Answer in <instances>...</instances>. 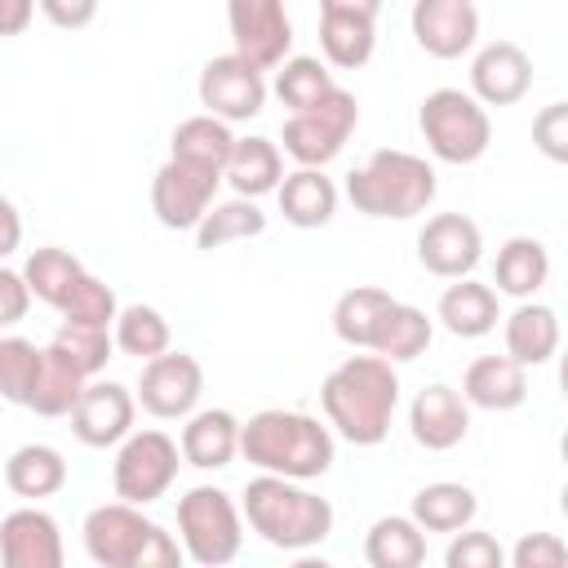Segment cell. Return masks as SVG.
<instances>
[{
	"mask_svg": "<svg viewBox=\"0 0 568 568\" xmlns=\"http://www.w3.org/2000/svg\"><path fill=\"white\" fill-rule=\"evenodd\" d=\"M320 404L328 426L355 444V448H377L390 435V417L399 408V377L395 364L382 355H351L342 359L324 386H320Z\"/></svg>",
	"mask_w": 568,
	"mask_h": 568,
	"instance_id": "obj_1",
	"label": "cell"
},
{
	"mask_svg": "<svg viewBox=\"0 0 568 568\" xmlns=\"http://www.w3.org/2000/svg\"><path fill=\"white\" fill-rule=\"evenodd\" d=\"M333 430L320 426L311 413L293 408H262L248 422H240V457L266 475L284 479H320L333 466Z\"/></svg>",
	"mask_w": 568,
	"mask_h": 568,
	"instance_id": "obj_2",
	"label": "cell"
},
{
	"mask_svg": "<svg viewBox=\"0 0 568 568\" xmlns=\"http://www.w3.org/2000/svg\"><path fill=\"white\" fill-rule=\"evenodd\" d=\"M240 515L275 550H311L333 532L328 497L302 488V479H284V475H266V470L244 484Z\"/></svg>",
	"mask_w": 568,
	"mask_h": 568,
	"instance_id": "obj_3",
	"label": "cell"
},
{
	"mask_svg": "<svg viewBox=\"0 0 568 568\" xmlns=\"http://www.w3.org/2000/svg\"><path fill=\"white\" fill-rule=\"evenodd\" d=\"M84 550L98 568H178L182 546L133 501H106L84 515Z\"/></svg>",
	"mask_w": 568,
	"mask_h": 568,
	"instance_id": "obj_4",
	"label": "cell"
},
{
	"mask_svg": "<svg viewBox=\"0 0 568 568\" xmlns=\"http://www.w3.org/2000/svg\"><path fill=\"white\" fill-rule=\"evenodd\" d=\"M346 200L364 217H417L435 200V169L413 151H373L346 173Z\"/></svg>",
	"mask_w": 568,
	"mask_h": 568,
	"instance_id": "obj_5",
	"label": "cell"
},
{
	"mask_svg": "<svg viewBox=\"0 0 568 568\" xmlns=\"http://www.w3.org/2000/svg\"><path fill=\"white\" fill-rule=\"evenodd\" d=\"M417 129L435 160L444 164H475L493 142L488 106L462 89H435L417 106Z\"/></svg>",
	"mask_w": 568,
	"mask_h": 568,
	"instance_id": "obj_6",
	"label": "cell"
},
{
	"mask_svg": "<svg viewBox=\"0 0 568 568\" xmlns=\"http://www.w3.org/2000/svg\"><path fill=\"white\" fill-rule=\"evenodd\" d=\"M178 546L200 568H222L244 546V515L222 488H191L178 501Z\"/></svg>",
	"mask_w": 568,
	"mask_h": 568,
	"instance_id": "obj_7",
	"label": "cell"
},
{
	"mask_svg": "<svg viewBox=\"0 0 568 568\" xmlns=\"http://www.w3.org/2000/svg\"><path fill=\"white\" fill-rule=\"evenodd\" d=\"M359 124V102L351 89L333 84L315 106L293 111L280 129L284 155H293L302 169H324L328 160H337V151L346 146V138Z\"/></svg>",
	"mask_w": 568,
	"mask_h": 568,
	"instance_id": "obj_8",
	"label": "cell"
},
{
	"mask_svg": "<svg viewBox=\"0 0 568 568\" xmlns=\"http://www.w3.org/2000/svg\"><path fill=\"white\" fill-rule=\"evenodd\" d=\"M178 466H182L178 439H169L164 430H129L120 439L115 470H111L115 497L133 501V506H151L173 488Z\"/></svg>",
	"mask_w": 568,
	"mask_h": 568,
	"instance_id": "obj_9",
	"label": "cell"
},
{
	"mask_svg": "<svg viewBox=\"0 0 568 568\" xmlns=\"http://www.w3.org/2000/svg\"><path fill=\"white\" fill-rule=\"evenodd\" d=\"M200 395H204V368H200L195 355L169 346V351L142 359V377H138L133 399H138L151 417H160V422H182V417L195 413Z\"/></svg>",
	"mask_w": 568,
	"mask_h": 568,
	"instance_id": "obj_10",
	"label": "cell"
},
{
	"mask_svg": "<svg viewBox=\"0 0 568 568\" xmlns=\"http://www.w3.org/2000/svg\"><path fill=\"white\" fill-rule=\"evenodd\" d=\"M226 27H231V53L253 62L257 71H271L293 49V22L284 0H226Z\"/></svg>",
	"mask_w": 568,
	"mask_h": 568,
	"instance_id": "obj_11",
	"label": "cell"
},
{
	"mask_svg": "<svg viewBox=\"0 0 568 568\" xmlns=\"http://www.w3.org/2000/svg\"><path fill=\"white\" fill-rule=\"evenodd\" d=\"M222 186V173L213 169H195L182 160H164L151 178V209L160 217V226L169 231H195V222L209 213L213 195Z\"/></svg>",
	"mask_w": 568,
	"mask_h": 568,
	"instance_id": "obj_12",
	"label": "cell"
},
{
	"mask_svg": "<svg viewBox=\"0 0 568 568\" xmlns=\"http://www.w3.org/2000/svg\"><path fill=\"white\" fill-rule=\"evenodd\" d=\"M200 106L226 124L235 120H253L266 106V80L253 62H244L240 53H222L209 58L200 71Z\"/></svg>",
	"mask_w": 568,
	"mask_h": 568,
	"instance_id": "obj_13",
	"label": "cell"
},
{
	"mask_svg": "<svg viewBox=\"0 0 568 568\" xmlns=\"http://www.w3.org/2000/svg\"><path fill=\"white\" fill-rule=\"evenodd\" d=\"M133 413H138V399H133L129 386L89 377L84 390H80V399H75V408L67 417H71V430H75L80 444H89V448H115L133 430Z\"/></svg>",
	"mask_w": 568,
	"mask_h": 568,
	"instance_id": "obj_14",
	"label": "cell"
},
{
	"mask_svg": "<svg viewBox=\"0 0 568 568\" xmlns=\"http://www.w3.org/2000/svg\"><path fill=\"white\" fill-rule=\"evenodd\" d=\"M484 235L466 213H435L417 231V262L439 280H462L479 266Z\"/></svg>",
	"mask_w": 568,
	"mask_h": 568,
	"instance_id": "obj_15",
	"label": "cell"
},
{
	"mask_svg": "<svg viewBox=\"0 0 568 568\" xmlns=\"http://www.w3.org/2000/svg\"><path fill=\"white\" fill-rule=\"evenodd\" d=\"M408 22H413V40L439 62H453V58L470 53V44L479 40L475 0H413Z\"/></svg>",
	"mask_w": 568,
	"mask_h": 568,
	"instance_id": "obj_16",
	"label": "cell"
},
{
	"mask_svg": "<svg viewBox=\"0 0 568 568\" xmlns=\"http://www.w3.org/2000/svg\"><path fill=\"white\" fill-rule=\"evenodd\" d=\"M0 559L4 568H62V532L58 519L40 506L9 510L0 519Z\"/></svg>",
	"mask_w": 568,
	"mask_h": 568,
	"instance_id": "obj_17",
	"label": "cell"
},
{
	"mask_svg": "<svg viewBox=\"0 0 568 568\" xmlns=\"http://www.w3.org/2000/svg\"><path fill=\"white\" fill-rule=\"evenodd\" d=\"M532 89V58L515 40H493L470 62V98L484 106H515Z\"/></svg>",
	"mask_w": 568,
	"mask_h": 568,
	"instance_id": "obj_18",
	"label": "cell"
},
{
	"mask_svg": "<svg viewBox=\"0 0 568 568\" xmlns=\"http://www.w3.org/2000/svg\"><path fill=\"white\" fill-rule=\"evenodd\" d=\"M408 430L426 453H448L470 430V404L462 399V390L435 382L417 390V399L408 404Z\"/></svg>",
	"mask_w": 568,
	"mask_h": 568,
	"instance_id": "obj_19",
	"label": "cell"
},
{
	"mask_svg": "<svg viewBox=\"0 0 568 568\" xmlns=\"http://www.w3.org/2000/svg\"><path fill=\"white\" fill-rule=\"evenodd\" d=\"M462 399L488 413H510L528 399V373L510 355H479L462 377Z\"/></svg>",
	"mask_w": 568,
	"mask_h": 568,
	"instance_id": "obj_20",
	"label": "cell"
},
{
	"mask_svg": "<svg viewBox=\"0 0 568 568\" xmlns=\"http://www.w3.org/2000/svg\"><path fill=\"white\" fill-rule=\"evenodd\" d=\"M182 462L195 470H222L240 453V422L231 408H200L182 426Z\"/></svg>",
	"mask_w": 568,
	"mask_h": 568,
	"instance_id": "obj_21",
	"label": "cell"
},
{
	"mask_svg": "<svg viewBox=\"0 0 568 568\" xmlns=\"http://www.w3.org/2000/svg\"><path fill=\"white\" fill-rule=\"evenodd\" d=\"M275 200H280L284 222H293L302 231H315V226L333 222V213H337V186H333V178H324V169L297 164L293 173L280 178Z\"/></svg>",
	"mask_w": 568,
	"mask_h": 568,
	"instance_id": "obj_22",
	"label": "cell"
},
{
	"mask_svg": "<svg viewBox=\"0 0 568 568\" xmlns=\"http://www.w3.org/2000/svg\"><path fill=\"white\" fill-rule=\"evenodd\" d=\"M497 320H501V311H497V288L493 284H479V280L462 275L439 293V324L453 337H484V333L497 328Z\"/></svg>",
	"mask_w": 568,
	"mask_h": 568,
	"instance_id": "obj_23",
	"label": "cell"
},
{
	"mask_svg": "<svg viewBox=\"0 0 568 568\" xmlns=\"http://www.w3.org/2000/svg\"><path fill=\"white\" fill-rule=\"evenodd\" d=\"M280 178H284V151L271 138H235L226 169H222V182H231L235 195L257 200V195L275 191Z\"/></svg>",
	"mask_w": 568,
	"mask_h": 568,
	"instance_id": "obj_24",
	"label": "cell"
},
{
	"mask_svg": "<svg viewBox=\"0 0 568 568\" xmlns=\"http://www.w3.org/2000/svg\"><path fill=\"white\" fill-rule=\"evenodd\" d=\"M555 351H559V315L524 297V306L506 315V355L524 368H537V364H550Z\"/></svg>",
	"mask_w": 568,
	"mask_h": 568,
	"instance_id": "obj_25",
	"label": "cell"
},
{
	"mask_svg": "<svg viewBox=\"0 0 568 568\" xmlns=\"http://www.w3.org/2000/svg\"><path fill=\"white\" fill-rule=\"evenodd\" d=\"M546 280H550V253H546L541 240L515 235V240H506V244L497 248V262H493V284H497V293L524 302V297H532Z\"/></svg>",
	"mask_w": 568,
	"mask_h": 568,
	"instance_id": "obj_26",
	"label": "cell"
},
{
	"mask_svg": "<svg viewBox=\"0 0 568 568\" xmlns=\"http://www.w3.org/2000/svg\"><path fill=\"white\" fill-rule=\"evenodd\" d=\"M390 306H395V297H390L386 288H377V284H355V288H346V293L337 297V306H333V333H337L346 346L368 351Z\"/></svg>",
	"mask_w": 568,
	"mask_h": 568,
	"instance_id": "obj_27",
	"label": "cell"
},
{
	"mask_svg": "<svg viewBox=\"0 0 568 568\" xmlns=\"http://www.w3.org/2000/svg\"><path fill=\"white\" fill-rule=\"evenodd\" d=\"M364 559L373 568H422L426 532L413 524V515H382L364 537Z\"/></svg>",
	"mask_w": 568,
	"mask_h": 568,
	"instance_id": "obj_28",
	"label": "cell"
},
{
	"mask_svg": "<svg viewBox=\"0 0 568 568\" xmlns=\"http://www.w3.org/2000/svg\"><path fill=\"white\" fill-rule=\"evenodd\" d=\"M4 484L27 497V501H40V497H53L62 484H67V457L49 444H22L9 462H4Z\"/></svg>",
	"mask_w": 568,
	"mask_h": 568,
	"instance_id": "obj_29",
	"label": "cell"
},
{
	"mask_svg": "<svg viewBox=\"0 0 568 568\" xmlns=\"http://www.w3.org/2000/svg\"><path fill=\"white\" fill-rule=\"evenodd\" d=\"M231 146H235L231 124L217 120V115H209V111H204V115H191V120H182V124L173 129V160L195 164V169H213V173H222Z\"/></svg>",
	"mask_w": 568,
	"mask_h": 568,
	"instance_id": "obj_30",
	"label": "cell"
},
{
	"mask_svg": "<svg viewBox=\"0 0 568 568\" xmlns=\"http://www.w3.org/2000/svg\"><path fill=\"white\" fill-rule=\"evenodd\" d=\"M475 510H479V501H475V493H470L466 484L439 479V484L417 488L408 515H413V524H417L422 532H457V528H466V524L475 519Z\"/></svg>",
	"mask_w": 568,
	"mask_h": 568,
	"instance_id": "obj_31",
	"label": "cell"
},
{
	"mask_svg": "<svg viewBox=\"0 0 568 568\" xmlns=\"http://www.w3.org/2000/svg\"><path fill=\"white\" fill-rule=\"evenodd\" d=\"M377 22L355 13H320V49L337 71H355L373 58Z\"/></svg>",
	"mask_w": 568,
	"mask_h": 568,
	"instance_id": "obj_32",
	"label": "cell"
},
{
	"mask_svg": "<svg viewBox=\"0 0 568 568\" xmlns=\"http://www.w3.org/2000/svg\"><path fill=\"white\" fill-rule=\"evenodd\" d=\"M430 337H435V324L426 320V311H417L408 302H395L386 311V320H382V328H377V337H373L368 351L382 355V359H390V364H408V359L426 355Z\"/></svg>",
	"mask_w": 568,
	"mask_h": 568,
	"instance_id": "obj_33",
	"label": "cell"
},
{
	"mask_svg": "<svg viewBox=\"0 0 568 568\" xmlns=\"http://www.w3.org/2000/svg\"><path fill=\"white\" fill-rule=\"evenodd\" d=\"M266 231V213L257 209V200H222V204H209V213L195 222V244L204 253L222 248V244H235V240H253Z\"/></svg>",
	"mask_w": 568,
	"mask_h": 568,
	"instance_id": "obj_34",
	"label": "cell"
},
{
	"mask_svg": "<svg viewBox=\"0 0 568 568\" xmlns=\"http://www.w3.org/2000/svg\"><path fill=\"white\" fill-rule=\"evenodd\" d=\"M44 351H49L53 359H62L67 368H75V373L89 382V377H98V373L106 368V359H111V351H115V337H111V328L62 320V328L49 337Z\"/></svg>",
	"mask_w": 568,
	"mask_h": 568,
	"instance_id": "obj_35",
	"label": "cell"
},
{
	"mask_svg": "<svg viewBox=\"0 0 568 568\" xmlns=\"http://www.w3.org/2000/svg\"><path fill=\"white\" fill-rule=\"evenodd\" d=\"M80 275H84V262L71 248H58V244H44V248H36L22 262V280L31 288V297L44 302V306H53V311L62 306V297L71 293V284Z\"/></svg>",
	"mask_w": 568,
	"mask_h": 568,
	"instance_id": "obj_36",
	"label": "cell"
},
{
	"mask_svg": "<svg viewBox=\"0 0 568 568\" xmlns=\"http://www.w3.org/2000/svg\"><path fill=\"white\" fill-rule=\"evenodd\" d=\"M111 337H115V346H120L124 355H138V359H151V355H160V351L173 346L169 320H164L155 306H146V302H133V306L115 311Z\"/></svg>",
	"mask_w": 568,
	"mask_h": 568,
	"instance_id": "obj_37",
	"label": "cell"
},
{
	"mask_svg": "<svg viewBox=\"0 0 568 568\" xmlns=\"http://www.w3.org/2000/svg\"><path fill=\"white\" fill-rule=\"evenodd\" d=\"M80 390H84V377L44 351V364H40V373H36L22 408H31L36 417H67L75 408Z\"/></svg>",
	"mask_w": 568,
	"mask_h": 568,
	"instance_id": "obj_38",
	"label": "cell"
},
{
	"mask_svg": "<svg viewBox=\"0 0 568 568\" xmlns=\"http://www.w3.org/2000/svg\"><path fill=\"white\" fill-rule=\"evenodd\" d=\"M328 89H333V75H328V67H324L320 58L297 53V58H284L280 71H275V98H280L288 111L315 106Z\"/></svg>",
	"mask_w": 568,
	"mask_h": 568,
	"instance_id": "obj_39",
	"label": "cell"
},
{
	"mask_svg": "<svg viewBox=\"0 0 568 568\" xmlns=\"http://www.w3.org/2000/svg\"><path fill=\"white\" fill-rule=\"evenodd\" d=\"M115 288L106 284V280H98V275H80L75 284H71V293L62 297V306H58V315L62 320H71V324H98V328H111L115 324Z\"/></svg>",
	"mask_w": 568,
	"mask_h": 568,
	"instance_id": "obj_40",
	"label": "cell"
},
{
	"mask_svg": "<svg viewBox=\"0 0 568 568\" xmlns=\"http://www.w3.org/2000/svg\"><path fill=\"white\" fill-rule=\"evenodd\" d=\"M44 364V346L27 337H0V395L9 404H27V390Z\"/></svg>",
	"mask_w": 568,
	"mask_h": 568,
	"instance_id": "obj_41",
	"label": "cell"
},
{
	"mask_svg": "<svg viewBox=\"0 0 568 568\" xmlns=\"http://www.w3.org/2000/svg\"><path fill=\"white\" fill-rule=\"evenodd\" d=\"M444 564L448 568H501L506 564V550L497 546L493 532H479V528H457L453 532V546L444 550Z\"/></svg>",
	"mask_w": 568,
	"mask_h": 568,
	"instance_id": "obj_42",
	"label": "cell"
},
{
	"mask_svg": "<svg viewBox=\"0 0 568 568\" xmlns=\"http://www.w3.org/2000/svg\"><path fill=\"white\" fill-rule=\"evenodd\" d=\"M532 142L546 160H555V164L568 160V102L541 106V115L532 120Z\"/></svg>",
	"mask_w": 568,
	"mask_h": 568,
	"instance_id": "obj_43",
	"label": "cell"
},
{
	"mask_svg": "<svg viewBox=\"0 0 568 568\" xmlns=\"http://www.w3.org/2000/svg\"><path fill=\"white\" fill-rule=\"evenodd\" d=\"M515 568H564L568 564V546L555 532H524L510 550Z\"/></svg>",
	"mask_w": 568,
	"mask_h": 568,
	"instance_id": "obj_44",
	"label": "cell"
},
{
	"mask_svg": "<svg viewBox=\"0 0 568 568\" xmlns=\"http://www.w3.org/2000/svg\"><path fill=\"white\" fill-rule=\"evenodd\" d=\"M27 311H31V288L22 271L0 262V328H13L18 320H27Z\"/></svg>",
	"mask_w": 568,
	"mask_h": 568,
	"instance_id": "obj_45",
	"label": "cell"
},
{
	"mask_svg": "<svg viewBox=\"0 0 568 568\" xmlns=\"http://www.w3.org/2000/svg\"><path fill=\"white\" fill-rule=\"evenodd\" d=\"M36 9L62 31H80L98 18V0H36Z\"/></svg>",
	"mask_w": 568,
	"mask_h": 568,
	"instance_id": "obj_46",
	"label": "cell"
},
{
	"mask_svg": "<svg viewBox=\"0 0 568 568\" xmlns=\"http://www.w3.org/2000/svg\"><path fill=\"white\" fill-rule=\"evenodd\" d=\"M36 18V0H0V36H22Z\"/></svg>",
	"mask_w": 568,
	"mask_h": 568,
	"instance_id": "obj_47",
	"label": "cell"
},
{
	"mask_svg": "<svg viewBox=\"0 0 568 568\" xmlns=\"http://www.w3.org/2000/svg\"><path fill=\"white\" fill-rule=\"evenodd\" d=\"M18 244H22V217H18L13 200L0 195V262H4L9 253H18Z\"/></svg>",
	"mask_w": 568,
	"mask_h": 568,
	"instance_id": "obj_48",
	"label": "cell"
},
{
	"mask_svg": "<svg viewBox=\"0 0 568 568\" xmlns=\"http://www.w3.org/2000/svg\"><path fill=\"white\" fill-rule=\"evenodd\" d=\"M320 13H355V18H373L382 13V0H320Z\"/></svg>",
	"mask_w": 568,
	"mask_h": 568,
	"instance_id": "obj_49",
	"label": "cell"
}]
</instances>
